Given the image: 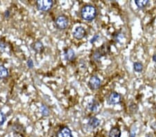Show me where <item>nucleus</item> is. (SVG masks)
Returning <instances> with one entry per match:
<instances>
[{
  "label": "nucleus",
  "mask_w": 156,
  "mask_h": 137,
  "mask_svg": "<svg viewBox=\"0 0 156 137\" xmlns=\"http://www.w3.org/2000/svg\"><path fill=\"white\" fill-rule=\"evenodd\" d=\"M99 35H94V37H93V38L90 40V43H92H92H94L95 41H97V39L99 38Z\"/></svg>",
  "instance_id": "20"
},
{
  "label": "nucleus",
  "mask_w": 156,
  "mask_h": 137,
  "mask_svg": "<svg viewBox=\"0 0 156 137\" xmlns=\"http://www.w3.org/2000/svg\"><path fill=\"white\" fill-rule=\"evenodd\" d=\"M121 135H122V132L117 128H112L109 132L110 137H121Z\"/></svg>",
  "instance_id": "12"
},
{
  "label": "nucleus",
  "mask_w": 156,
  "mask_h": 137,
  "mask_svg": "<svg viewBox=\"0 0 156 137\" xmlns=\"http://www.w3.org/2000/svg\"><path fill=\"white\" fill-rule=\"evenodd\" d=\"M85 35V30L83 26H78L73 32V36L74 38L77 39L83 38Z\"/></svg>",
  "instance_id": "7"
},
{
  "label": "nucleus",
  "mask_w": 156,
  "mask_h": 137,
  "mask_svg": "<svg viewBox=\"0 0 156 137\" xmlns=\"http://www.w3.org/2000/svg\"><path fill=\"white\" fill-rule=\"evenodd\" d=\"M81 15L86 21H92L97 16V9L92 5H86L82 8Z\"/></svg>",
  "instance_id": "1"
},
{
  "label": "nucleus",
  "mask_w": 156,
  "mask_h": 137,
  "mask_svg": "<svg viewBox=\"0 0 156 137\" xmlns=\"http://www.w3.org/2000/svg\"><path fill=\"white\" fill-rule=\"evenodd\" d=\"M27 66L31 69L34 67V62H33V60L31 59H29L27 60Z\"/></svg>",
  "instance_id": "19"
},
{
  "label": "nucleus",
  "mask_w": 156,
  "mask_h": 137,
  "mask_svg": "<svg viewBox=\"0 0 156 137\" xmlns=\"http://www.w3.org/2000/svg\"><path fill=\"white\" fill-rule=\"evenodd\" d=\"M88 85L89 88L92 90H96L99 89L101 86V80L96 76H93L89 79Z\"/></svg>",
  "instance_id": "5"
},
{
  "label": "nucleus",
  "mask_w": 156,
  "mask_h": 137,
  "mask_svg": "<svg viewBox=\"0 0 156 137\" xmlns=\"http://www.w3.org/2000/svg\"><path fill=\"white\" fill-rule=\"evenodd\" d=\"M98 107H99V103L95 100H92L88 105V109L93 112L97 111Z\"/></svg>",
  "instance_id": "13"
},
{
  "label": "nucleus",
  "mask_w": 156,
  "mask_h": 137,
  "mask_svg": "<svg viewBox=\"0 0 156 137\" xmlns=\"http://www.w3.org/2000/svg\"><path fill=\"white\" fill-rule=\"evenodd\" d=\"M6 121V116L1 112H0V126L4 125V123Z\"/></svg>",
  "instance_id": "18"
},
{
  "label": "nucleus",
  "mask_w": 156,
  "mask_h": 137,
  "mask_svg": "<svg viewBox=\"0 0 156 137\" xmlns=\"http://www.w3.org/2000/svg\"><path fill=\"white\" fill-rule=\"evenodd\" d=\"M108 103L110 105H116L121 102V96L117 92H112L108 98Z\"/></svg>",
  "instance_id": "6"
},
{
  "label": "nucleus",
  "mask_w": 156,
  "mask_h": 137,
  "mask_svg": "<svg viewBox=\"0 0 156 137\" xmlns=\"http://www.w3.org/2000/svg\"><path fill=\"white\" fill-rule=\"evenodd\" d=\"M5 16H6V17H8L9 16V11H6V13H5Z\"/></svg>",
  "instance_id": "22"
},
{
  "label": "nucleus",
  "mask_w": 156,
  "mask_h": 137,
  "mask_svg": "<svg viewBox=\"0 0 156 137\" xmlns=\"http://www.w3.org/2000/svg\"><path fill=\"white\" fill-rule=\"evenodd\" d=\"M58 137H73L72 134V132L69 130L67 127H65L63 128L59 131L58 134Z\"/></svg>",
  "instance_id": "8"
},
{
  "label": "nucleus",
  "mask_w": 156,
  "mask_h": 137,
  "mask_svg": "<svg viewBox=\"0 0 156 137\" xmlns=\"http://www.w3.org/2000/svg\"><path fill=\"white\" fill-rule=\"evenodd\" d=\"M100 123H101V120L98 119V118H96V117H92L91 118H89L88 121V125L92 129L97 128L98 126H99Z\"/></svg>",
  "instance_id": "10"
},
{
  "label": "nucleus",
  "mask_w": 156,
  "mask_h": 137,
  "mask_svg": "<svg viewBox=\"0 0 156 137\" xmlns=\"http://www.w3.org/2000/svg\"><path fill=\"white\" fill-rule=\"evenodd\" d=\"M40 110H41V112H42L43 116H46L49 114V109H48L46 106H44V105H42V106L41 107Z\"/></svg>",
  "instance_id": "17"
},
{
  "label": "nucleus",
  "mask_w": 156,
  "mask_h": 137,
  "mask_svg": "<svg viewBox=\"0 0 156 137\" xmlns=\"http://www.w3.org/2000/svg\"><path fill=\"white\" fill-rule=\"evenodd\" d=\"M9 76L8 69L4 66H0V78H6Z\"/></svg>",
  "instance_id": "15"
},
{
  "label": "nucleus",
  "mask_w": 156,
  "mask_h": 137,
  "mask_svg": "<svg viewBox=\"0 0 156 137\" xmlns=\"http://www.w3.org/2000/svg\"><path fill=\"white\" fill-rule=\"evenodd\" d=\"M135 2L137 7L139 9H143L147 6V4L149 3V0H135Z\"/></svg>",
  "instance_id": "14"
},
{
  "label": "nucleus",
  "mask_w": 156,
  "mask_h": 137,
  "mask_svg": "<svg viewBox=\"0 0 156 137\" xmlns=\"http://www.w3.org/2000/svg\"><path fill=\"white\" fill-rule=\"evenodd\" d=\"M135 130H132L130 132V137H135Z\"/></svg>",
  "instance_id": "21"
},
{
  "label": "nucleus",
  "mask_w": 156,
  "mask_h": 137,
  "mask_svg": "<svg viewBox=\"0 0 156 137\" xmlns=\"http://www.w3.org/2000/svg\"><path fill=\"white\" fill-rule=\"evenodd\" d=\"M147 137H152V136H147Z\"/></svg>",
  "instance_id": "24"
},
{
  "label": "nucleus",
  "mask_w": 156,
  "mask_h": 137,
  "mask_svg": "<svg viewBox=\"0 0 156 137\" xmlns=\"http://www.w3.org/2000/svg\"><path fill=\"white\" fill-rule=\"evenodd\" d=\"M33 49L37 53H42L44 51V46L40 41H37L33 45Z\"/></svg>",
  "instance_id": "11"
},
{
  "label": "nucleus",
  "mask_w": 156,
  "mask_h": 137,
  "mask_svg": "<svg viewBox=\"0 0 156 137\" xmlns=\"http://www.w3.org/2000/svg\"><path fill=\"white\" fill-rule=\"evenodd\" d=\"M153 60L154 62H156V55H153Z\"/></svg>",
  "instance_id": "23"
},
{
  "label": "nucleus",
  "mask_w": 156,
  "mask_h": 137,
  "mask_svg": "<svg viewBox=\"0 0 156 137\" xmlns=\"http://www.w3.org/2000/svg\"><path fill=\"white\" fill-rule=\"evenodd\" d=\"M54 2L51 0H39L36 1V6L38 10L42 11H47L52 8Z\"/></svg>",
  "instance_id": "2"
},
{
  "label": "nucleus",
  "mask_w": 156,
  "mask_h": 137,
  "mask_svg": "<svg viewBox=\"0 0 156 137\" xmlns=\"http://www.w3.org/2000/svg\"><path fill=\"white\" fill-rule=\"evenodd\" d=\"M65 57L68 61H72L75 58V53H74V50L70 48L67 49L65 51Z\"/></svg>",
  "instance_id": "9"
},
{
  "label": "nucleus",
  "mask_w": 156,
  "mask_h": 137,
  "mask_svg": "<svg viewBox=\"0 0 156 137\" xmlns=\"http://www.w3.org/2000/svg\"><path fill=\"white\" fill-rule=\"evenodd\" d=\"M68 23H69V21H68L67 17L64 15H61L58 17L55 21L56 26L61 30L65 29L67 27Z\"/></svg>",
  "instance_id": "3"
},
{
  "label": "nucleus",
  "mask_w": 156,
  "mask_h": 137,
  "mask_svg": "<svg viewBox=\"0 0 156 137\" xmlns=\"http://www.w3.org/2000/svg\"><path fill=\"white\" fill-rule=\"evenodd\" d=\"M109 51H110V47H109V46L107 45V44H104L102 47L99 48L97 51L94 53V59L98 60V59H99L100 57H102V56L106 55V54L109 52Z\"/></svg>",
  "instance_id": "4"
},
{
  "label": "nucleus",
  "mask_w": 156,
  "mask_h": 137,
  "mask_svg": "<svg viewBox=\"0 0 156 137\" xmlns=\"http://www.w3.org/2000/svg\"><path fill=\"white\" fill-rule=\"evenodd\" d=\"M133 67H134V70L137 72H142L143 70V65H142V63L140 62H135L133 64Z\"/></svg>",
  "instance_id": "16"
}]
</instances>
